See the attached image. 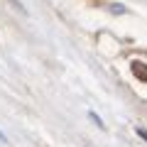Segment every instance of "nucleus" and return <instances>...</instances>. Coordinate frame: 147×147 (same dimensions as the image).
<instances>
[{
    "label": "nucleus",
    "instance_id": "nucleus-2",
    "mask_svg": "<svg viewBox=\"0 0 147 147\" xmlns=\"http://www.w3.org/2000/svg\"><path fill=\"white\" fill-rule=\"evenodd\" d=\"M110 12H113V15H123V12H125V7H123L120 3H115V5H110Z\"/></svg>",
    "mask_w": 147,
    "mask_h": 147
},
{
    "label": "nucleus",
    "instance_id": "nucleus-3",
    "mask_svg": "<svg viewBox=\"0 0 147 147\" xmlns=\"http://www.w3.org/2000/svg\"><path fill=\"white\" fill-rule=\"evenodd\" d=\"M137 135H140V137H142V140H145V142H147V130H145V127H137Z\"/></svg>",
    "mask_w": 147,
    "mask_h": 147
},
{
    "label": "nucleus",
    "instance_id": "nucleus-1",
    "mask_svg": "<svg viewBox=\"0 0 147 147\" xmlns=\"http://www.w3.org/2000/svg\"><path fill=\"white\" fill-rule=\"evenodd\" d=\"M88 118H91V123H93L96 127H100V130H105V123L100 120V115H98V113H93V110H88Z\"/></svg>",
    "mask_w": 147,
    "mask_h": 147
},
{
    "label": "nucleus",
    "instance_id": "nucleus-4",
    "mask_svg": "<svg viewBox=\"0 0 147 147\" xmlns=\"http://www.w3.org/2000/svg\"><path fill=\"white\" fill-rule=\"evenodd\" d=\"M0 142H3V145H7V137H5V132L0 130Z\"/></svg>",
    "mask_w": 147,
    "mask_h": 147
}]
</instances>
